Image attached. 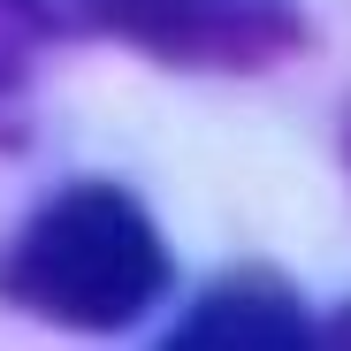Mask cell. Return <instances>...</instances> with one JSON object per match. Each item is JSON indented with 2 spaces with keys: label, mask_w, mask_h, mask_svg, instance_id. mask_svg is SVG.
Masks as SVG:
<instances>
[{
  "label": "cell",
  "mask_w": 351,
  "mask_h": 351,
  "mask_svg": "<svg viewBox=\"0 0 351 351\" xmlns=\"http://www.w3.org/2000/svg\"><path fill=\"white\" fill-rule=\"evenodd\" d=\"M99 31L199 69H260L298 46V16L282 0H99Z\"/></svg>",
  "instance_id": "cell-2"
},
{
  "label": "cell",
  "mask_w": 351,
  "mask_h": 351,
  "mask_svg": "<svg viewBox=\"0 0 351 351\" xmlns=\"http://www.w3.org/2000/svg\"><path fill=\"white\" fill-rule=\"evenodd\" d=\"M306 313L275 275H229L191 306V321L176 328V343H306Z\"/></svg>",
  "instance_id": "cell-3"
},
{
  "label": "cell",
  "mask_w": 351,
  "mask_h": 351,
  "mask_svg": "<svg viewBox=\"0 0 351 351\" xmlns=\"http://www.w3.org/2000/svg\"><path fill=\"white\" fill-rule=\"evenodd\" d=\"M0 290L69 328H123L168 290V245L153 214L114 184H69L8 245Z\"/></svg>",
  "instance_id": "cell-1"
},
{
  "label": "cell",
  "mask_w": 351,
  "mask_h": 351,
  "mask_svg": "<svg viewBox=\"0 0 351 351\" xmlns=\"http://www.w3.org/2000/svg\"><path fill=\"white\" fill-rule=\"evenodd\" d=\"M328 336H336V343H351V306H343V313L328 321Z\"/></svg>",
  "instance_id": "cell-4"
},
{
  "label": "cell",
  "mask_w": 351,
  "mask_h": 351,
  "mask_svg": "<svg viewBox=\"0 0 351 351\" xmlns=\"http://www.w3.org/2000/svg\"><path fill=\"white\" fill-rule=\"evenodd\" d=\"M343 153H351V130H343Z\"/></svg>",
  "instance_id": "cell-5"
}]
</instances>
